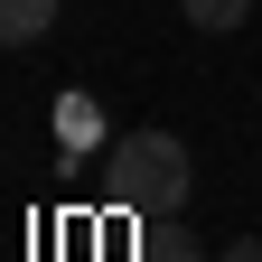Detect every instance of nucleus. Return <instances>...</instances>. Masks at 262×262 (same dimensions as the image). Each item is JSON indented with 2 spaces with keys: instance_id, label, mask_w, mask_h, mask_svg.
Returning a JSON list of instances; mask_svg holds the SVG:
<instances>
[{
  "instance_id": "3",
  "label": "nucleus",
  "mask_w": 262,
  "mask_h": 262,
  "mask_svg": "<svg viewBox=\"0 0 262 262\" xmlns=\"http://www.w3.org/2000/svg\"><path fill=\"white\" fill-rule=\"evenodd\" d=\"M178 10H187V28L225 38V28H244V19H253V0H178Z\"/></svg>"
},
{
  "instance_id": "2",
  "label": "nucleus",
  "mask_w": 262,
  "mask_h": 262,
  "mask_svg": "<svg viewBox=\"0 0 262 262\" xmlns=\"http://www.w3.org/2000/svg\"><path fill=\"white\" fill-rule=\"evenodd\" d=\"M66 0H0V47H28V38H47Z\"/></svg>"
},
{
  "instance_id": "6",
  "label": "nucleus",
  "mask_w": 262,
  "mask_h": 262,
  "mask_svg": "<svg viewBox=\"0 0 262 262\" xmlns=\"http://www.w3.org/2000/svg\"><path fill=\"white\" fill-rule=\"evenodd\" d=\"M215 262H262V234H234V244H225Z\"/></svg>"
},
{
  "instance_id": "4",
  "label": "nucleus",
  "mask_w": 262,
  "mask_h": 262,
  "mask_svg": "<svg viewBox=\"0 0 262 262\" xmlns=\"http://www.w3.org/2000/svg\"><path fill=\"white\" fill-rule=\"evenodd\" d=\"M141 262H206V253H196V234H150Z\"/></svg>"
},
{
  "instance_id": "1",
  "label": "nucleus",
  "mask_w": 262,
  "mask_h": 262,
  "mask_svg": "<svg viewBox=\"0 0 262 262\" xmlns=\"http://www.w3.org/2000/svg\"><path fill=\"white\" fill-rule=\"evenodd\" d=\"M187 141L178 131H122V141L103 150V196L122 215H178L187 206Z\"/></svg>"
},
{
  "instance_id": "5",
  "label": "nucleus",
  "mask_w": 262,
  "mask_h": 262,
  "mask_svg": "<svg viewBox=\"0 0 262 262\" xmlns=\"http://www.w3.org/2000/svg\"><path fill=\"white\" fill-rule=\"evenodd\" d=\"M56 131L66 141H94V103H56Z\"/></svg>"
}]
</instances>
